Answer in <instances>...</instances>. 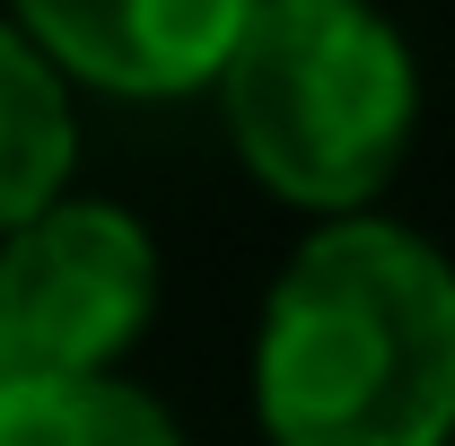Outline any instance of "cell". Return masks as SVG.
<instances>
[{"mask_svg": "<svg viewBox=\"0 0 455 446\" xmlns=\"http://www.w3.org/2000/svg\"><path fill=\"white\" fill-rule=\"evenodd\" d=\"M245 394L263 446L455 438V254L411 219H324L254 307Z\"/></svg>", "mask_w": 455, "mask_h": 446, "instance_id": "cell-1", "label": "cell"}, {"mask_svg": "<svg viewBox=\"0 0 455 446\" xmlns=\"http://www.w3.org/2000/svg\"><path fill=\"white\" fill-rule=\"evenodd\" d=\"M420 53L377 0H254L211 79L236 167L307 227L386 202L420 140Z\"/></svg>", "mask_w": 455, "mask_h": 446, "instance_id": "cell-2", "label": "cell"}, {"mask_svg": "<svg viewBox=\"0 0 455 446\" xmlns=\"http://www.w3.org/2000/svg\"><path fill=\"white\" fill-rule=\"evenodd\" d=\"M167 298L158 227L132 202L61 193L0 236V359L18 377H123Z\"/></svg>", "mask_w": 455, "mask_h": 446, "instance_id": "cell-3", "label": "cell"}, {"mask_svg": "<svg viewBox=\"0 0 455 446\" xmlns=\"http://www.w3.org/2000/svg\"><path fill=\"white\" fill-rule=\"evenodd\" d=\"M0 18L79 97L184 106V97H211L254 0H0Z\"/></svg>", "mask_w": 455, "mask_h": 446, "instance_id": "cell-4", "label": "cell"}, {"mask_svg": "<svg viewBox=\"0 0 455 446\" xmlns=\"http://www.w3.org/2000/svg\"><path fill=\"white\" fill-rule=\"evenodd\" d=\"M79 193V88L0 18V236Z\"/></svg>", "mask_w": 455, "mask_h": 446, "instance_id": "cell-5", "label": "cell"}, {"mask_svg": "<svg viewBox=\"0 0 455 446\" xmlns=\"http://www.w3.org/2000/svg\"><path fill=\"white\" fill-rule=\"evenodd\" d=\"M0 446H184V429L132 377H18L0 386Z\"/></svg>", "mask_w": 455, "mask_h": 446, "instance_id": "cell-6", "label": "cell"}, {"mask_svg": "<svg viewBox=\"0 0 455 446\" xmlns=\"http://www.w3.org/2000/svg\"><path fill=\"white\" fill-rule=\"evenodd\" d=\"M0 386H9V359H0Z\"/></svg>", "mask_w": 455, "mask_h": 446, "instance_id": "cell-7", "label": "cell"}, {"mask_svg": "<svg viewBox=\"0 0 455 446\" xmlns=\"http://www.w3.org/2000/svg\"><path fill=\"white\" fill-rule=\"evenodd\" d=\"M447 446H455V438H447Z\"/></svg>", "mask_w": 455, "mask_h": 446, "instance_id": "cell-8", "label": "cell"}]
</instances>
